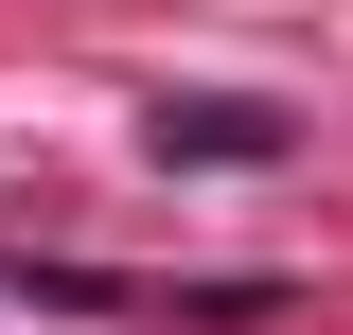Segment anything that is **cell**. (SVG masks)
Instances as JSON below:
<instances>
[{"label":"cell","mask_w":353,"mask_h":335,"mask_svg":"<svg viewBox=\"0 0 353 335\" xmlns=\"http://www.w3.org/2000/svg\"><path fill=\"white\" fill-rule=\"evenodd\" d=\"M159 159H283V106H159Z\"/></svg>","instance_id":"obj_1"}]
</instances>
